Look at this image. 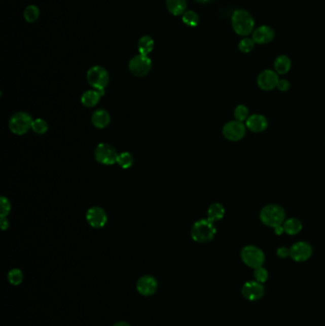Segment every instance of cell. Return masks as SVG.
Masks as SVG:
<instances>
[{
	"mask_svg": "<svg viewBox=\"0 0 325 326\" xmlns=\"http://www.w3.org/2000/svg\"><path fill=\"white\" fill-rule=\"evenodd\" d=\"M231 21L234 32L240 37H248L254 32V17L244 9L236 10L232 15Z\"/></svg>",
	"mask_w": 325,
	"mask_h": 326,
	"instance_id": "obj_1",
	"label": "cell"
},
{
	"mask_svg": "<svg viewBox=\"0 0 325 326\" xmlns=\"http://www.w3.org/2000/svg\"><path fill=\"white\" fill-rule=\"evenodd\" d=\"M285 218L284 209L278 204H268L263 207L260 213L262 223L273 229L277 226L282 225L285 222Z\"/></svg>",
	"mask_w": 325,
	"mask_h": 326,
	"instance_id": "obj_2",
	"label": "cell"
},
{
	"mask_svg": "<svg viewBox=\"0 0 325 326\" xmlns=\"http://www.w3.org/2000/svg\"><path fill=\"white\" fill-rule=\"evenodd\" d=\"M216 234V228L214 223L207 220H200L193 225L191 230V237L195 241L199 243L208 242L214 239Z\"/></svg>",
	"mask_w": 325,
	"mask_h": 326,
	"instance_id": "obj_3",
	"label": "cell"
},
{
	"mask_svg": "<svg viewBox=\"0 0 325 326\" xmlns=\"http://www.w3.org/2000/svg\"><path fill=\"white\" fill-rule=\"evenodd\" d=\"M240 257L244 264L253 269L261 267L265 262V255L263 251L255 245L243 247L240 252Z\"/></svg>",
	"mask_w": 325,
	"mask_h": 326,
	"instance_id": "obj_4",
	"label": "cell"
},
{
	"mask_svg": "<svg viewBox=\"0 0 325 326\" xmlns=\"http://www.w3.org/2000/svg\"><path fill=\"white\" fill-rule=\"evenodd\" d=\"M32 117L25 113V112H18L12 116L9 121L10 130L16 135H24L26 134L32 125Z\"/></svg>",
	"mask_w": 325,
	"mask_h": 326,
	"instance_id": "obj_5",
	"label": "cell"
},
{
	"mask_svg": "<svg viewBox=\"0 0 325 326\" xmlns=\"http://www.w3.org/2000/svg\"><path fill=\"white\" fill-rule=\"evenodd\" d=\"M89 84L95 90L102 91L109 83V74L101 66H94L87 73Z\"/></svg>",
	"mask_w": 325,
	"mask_h": 326,
	"instance_id": "obj_6",
	"label": "cell"
},
{
	"mask_svg": "<svg viewBox=\"0 0 325 326\" xmlns=\"http://www.w3.org/2000/svg\"><path fill=\"white\" fill-rule=\"evenodd\" d=\"M245 124L238 120H232L224 124L222 128V134L224 137L230 141H239L245 136Z\"/></svg>",
	"mask_w": 325,
	"mask_h": 326,
	"instance_id": "obj_7",
	"label": "cell"
},
{
	"mask_svg": "<svg viewBox=\"0 0 325 326\" xmlns=\"http://www.w3.org/2000/svg\"><path fill=\"white\" fill-rule=\"evenodd\" d=\"M95 159L104 165H113L118 161L119 154L110 144H98L95 148Z\"/></svg>",
	"mask_w": 325,
	"mask_h": 326,
	"instance_id": "obj_8",
	"label": "cell"
},
{
	"mask_svg": "<svg viewBox=\"0 0 325 326\" xmlns=\"http://www.w3.org/2000/svg\"><path fill=\"white\" fill-rule=\"evenodd\" d=\"M152 60L148 56L138 55L135 56L129 62V70L135 77L141 78L150 72Z\"/></svg>",
	"mask_w": 325,
	"mask_h": 326,
	"instance_id": "obj_9",
	"label": "cell"
},
{
	"mask_svg": "<svg viewBox=\"0 0 325 326\" xmlns=\"http://www.w3.org/2000/svg\"><path fill=\"white\" fill-rule=\"evenodd\" d=\"M313 254V248L306 241H298L290 248V258L297 263L308 261Z\"/></svg>",
	"mask_w": 325,
	"mask_h": 326,
	"instance_id": "obj_10",
	"label": "cell"
},
{
	"mask_svg": "<svg viewBox=\"0 0 325 326\" xmlns=\"http://www.w3.org/2000/svg\"><path fill=\"white\" fill-rule=\"evenodd\" d=\"M241 294L244 299L250 302H256L261 300L264 295L263 284L257 280L247 281L241 288Z\"/></svg>",
	"mask_w": 325,
	"mask_h": 326,
	"instance_id": "obj_11",
	"label": "cell"
},
{
	"mask_svg": "<svg viewBox=\"0 0 325 326\" xmlns=\"http://www.w3.org/2000/svg\"><path fill=\"white\" fill-rule=\"evenodd\" d=\"M86 220L90 226L95 229H99L105 226L108 218L107 214L101 207H92L88 210L86 214Z\"/></svg>",
	"mask_w": 325,
	"mask_h": 326,
	"instance_id": "obj_12",
	"label": "cell"
},
{
	"mask_svg": "<svg viewBox=\"0 0 325 326\" xmlns=\"http://www.w3.org/2000/svg\"><path fill=\"white\" fill-rule=\"evenodd\" d=\"M278 75L275 71L266 69L263 70L258 77V85L263 91H271L277 88L278 83Z\"/></svg>",
	"mask_w": 325,
	"mask_h": 326,
	"instance_id": "obj_13",
	"label": "cell"
},
{
	"mask_svg": "<svg viewBox=\"0 0 325 326\" xmlns=\"http://www.w3.org/2000/svg\"><path fill=\"white\" fill-rule=\"evenodd\" d=\"M158 287H159L158 280L153 276H149V275L141 277L137 280V283H136V289L138 293L144 297H149L155 294L158 290Z\"/></svg>",
	"mask_w": 325,
	"mask_h": 326,
	"instance_id": "obj_14",
	"label": "cell"
},
{
	"mask_svg": "<svg viewBox=\"0 0 325 326\" xmlns=\"http://www.w3.org/2000/svg\"><path fill=\"white\" fill-rule=\"evenodd\" d=\"M276 32L272 27L268 25H262L256 28L252 33V39L256 44L259 45H265L268 44L275 39Z\"/></svg>",
	"mask_w": 325,
	"mask_h": 326,
	"instance_id": "obj_15",
	"label": "cell"
},
{
	"mask_svg": "<svg viewBox=\"0 0 325 326\" xmlns=\"http://www.w3.org/2000/svg\"><path fill=\"white\" fill-rule=\"evenodd\" d=\"M247 129L253 133H262L268 127V120L261 114L249 116L245 121Z\"/></svg>",
	"mask_w": 325,
	"mask_h": 326,
	"instance_id": "obj_16",
	"label": "cell"
},
{
	"mask_svg": "<svg viewBox=\"0 0 325 326\" xmlns=\"http://www.w3.org/2000/svg\"><path fill=\"white\" fill-rule=\"evenodd\" d=\"M104 95V90H89L81 96V103L85 107L91 108L99 102L101 96Z\"/></svg>",
	"mask_w": 325,
	"mask_h": 326,
	"instance_id": "obj_17",
	"label": "cell"
},
{
	"mask_svg": "<svg viewBox=\"0 0 325 326\" xmlns=\"http://www.w3.org/2000/svg\"><path fill=\"white\" fill-rule=\"evenodd\" d=\"M110 120H111L110 114L103 109L96 110L92 115V123L95 128H98V129L107 127L110 123Z\"/></svg>",
	"mask_w": 325,
	"mask_h": 326,
	"instance_id": "obj_18",
	"label": "cell"
},
{
	"mask_svg": "<svg viewBox=\"0 0 325 326\" xmlns=\"http://www.w3.org/2000/svg\"><path fill=\"white\" fill-rule=\"evenodd\" d=\"M291 67H292L291 59L285 55H280L275 59L274 68H275V72L278 75H285L290 71Z\"/></svg>",
	"mask_w": 325,
	"mask_h": 326,
	"instance_id": "obj_19",
	"label": "cell"
},
{
	"mask_svg": "<svg viewBox=\"0 0 325 326\" xmlns=\"http://www.w3.org/2000/svg\"><path fill=\"white\" fill-rule=\"evenodd\" d=\"M284 233L289 236H296L300 234L302 230V223L300 220L296 218H290L285 220L283 223Z\"/></svg>",
	"mask_w": 325,
	"mask_h": 326,
	"instance_id": "obj_20",
	"label": "cell"
},
{
	"mask_svg": "<svg viewBox=\"0 0 325 326\" xmlns=\"http://www.w3.org/2000/svg\"><path fill=\"white\" fill-rule=\"evenodd\" d=\"M166 6L173 16H180L185 13L187 2L186 0H166Z\"/></svg>",
	"mask_w": 325,
	"mask_h": 326,
	"instance_id": "obj_21",
	"label": "cell"
},
{
	"mask_svg": "<svg viewBox=\"0 0 325 326\" xmlns=\"http://www.w3.org/2000/svg\"><path fill=\"white\" fill-rule=\"evenodd\" d=\"M225 214V209L221 203H213L211 206L209 207L207 215H208V220L211 221L212 223L221 221Z\"/></svg>",
	"mask_w": 325,
	"mask_h": 326,
	"instance_id": "obj_22",
	"label": "cell"
},
{
	"mask_svg": "<svg viewBox=\"0 0 325 326\" xmlns=\"http://www.w3.org/2000/svg\"><path fill=\"white\" fill-rule=\"evenodd\" d=\"M154 44H155V42L151 37L144 35L142 38H140V40H138V43H137L138 52L140 53V55L148 56L154 49Z\"/></svg>",
	"mask_w": 325,
	"mask_h": 326,
	"instance_id": "obj_23",
	"label": "cell"
},
{
	"mask_svg": "<svg viewBox=\"0 0 325 326\" xmlns=\"http://www.w3.org/2000/svg\"><path fill=\"white\" fill-rule=\"evenodd\" d=\"M24 17L27 22L32 23L40 17V9L34 5H30L24 11Z\"/></svg>",
	"mask_w": 325,
	"mask_h": 326,
	"instance_id": "obj_24",
	"label": "cell"
},
{
	"mask_svg": "<svg viewBox=\"0 0 325 326\" xmlns=\"http://www.w3.org/2000/svg\"><path fill=\"white\" fill-rule=\"evenodd\" d=\"M183 21L187 26L196 27L199 23V16L194 11H187L183 15Z\"/></svg>",
	"mask_w": 325,
	"mask_h": 326,
	"instance_id": "obj_25",
	"label": "cell"
},
{
	"mask_svg": "<svg viewBox=\"0 0 325 326\" xmlns=\"http://www.w3.org/2000/svg\"><path fill=\"white\" fill-rule=\"evenodd\" d=\"M117 163H119L120 167L123 168V169H128V168H130L133 165L134 158L130 153L124 152V153L119 154V158H118Z\"/></svg>",
	"mask_w": 325,
	"mask_h": 326,
	"instance_id": "obj_26",
	"label": "cell"
},
{
	"mask_svg": "<svg viewBox=\"0 0 325 326\" xmlns=\"http://www.w3.org/2000/svg\"><path fill=\"white\" fill-rule=\"evenodd\" d=\"M255 45L256 43L252 38H244L239 41L238 50L243 54H249L254 50Z\"/></svg>",
	"mask_w": 325,
	"mask_h": 326,
	"instance_id": "obj_27",
	"label": "cell"
},
{
	"mask_svg": "<svg viewBox=\"0 0 325 326\" xmlns=\"http://www.w3.org/2000/svg\"><path fill=\"white\" fill-rule=\"evenodd\" d=\"M23 273L20 269L14 268L8 273V279L11 284L19 285L23 281Z\"/></svg>",
	"mask_w": 325,
	"mask_h": 326,
	"instance_id": "obj_28",
	"label": "cell"
},
{
	"mask_svg": "<svg viewBox=\"0 0 325 326\" xmlns=\"http://www.w3.org/2000/svg\"><path fill=\"white\" fill-rule=\"evenodd\" d=\"M234 116H235L236 120L244 122L249 118L250 115H249V110H248V108L246 107L245 105L240 104V105H238L236 107L235 112H234Z\"/></svg>",
	"mask_w": 325,
	"mask_h": 326,
	"instance_id": "obj_29",
	"label": "cell"
},
{
	"mask_svg": "<svg viewBox=\"0 0 325 326\" xmlns=\"http://www.w3.org/2000/svg\"><path fill=\"white\" fill-rule=\"evenodd\" d=\"M32 129L35 134L43 135L48 131V123L42 119L34 120L32 121Z\"/></svg>",
	"mask_w": 325,
	"mask_h": 326,
	"instance_id": "obj_30",
	"label": "cell"
},
{
	"mask_svg": "<svg viewBox=\"0 0 325 326\" xmlns=\"http://www.w3.org/2000/svg\"><path fill=\"white\" fill-rule=\"evenodd\" d=\"M254 270L255 280L261 282L262 284L267 281V279L269 278V274H268V271L266 270L264 267L261 266L259 268H256Z\"/></svg>",
	"mask_w": 325,
	"mask_h": 326,
	"instance_id": "obj_31",
	"label": "cell"
},
{
	"mask_svg": "<svg viewBox=\"0 0 325 326\" xmlns=\"http://www.w3.org/2000/svg\"><path fill=\"white\" fill-rule=\"evenodd\" d=\"M0 205H1V218H5L11 212V203L8 199L5 197H1L0 199Z\"/></svg>",
	"mask_w": 325,
	"mask_h": 326,
	"instance_id": "obj_32",
	"label": "cell"
},
{
	"mask_svg": "<svg viewBox=\"0 0 325 326\" xmlns=\"http://www.w3.org/2000/svg\"><path fill=\"white\" fill-rule=\"evenodd\" d=\"M277 88L280 92H286L290 89V82L287 80H279Z\"/></svg>",
	"mask_w": 325,
	"mask_h": 326,
	"instance_id": "obj_33",
	"label": "cell"
},
{
	"mask_svg": "<svg viewBox=\"0 0 325 326\" xmlns=\"http://www.w3.org/2000/svg\"><path fill=\"white\" fill-rule=\"evenodd\" d=\"M277 255L280 259H286L287 257H290V249L286 247H279L277 250Z\"/></svg>",
	"mask_w": 325,
	"mask_h": 326,
	"instance_id": "obj_34",
	"label": "cell"
},
{
	"mask_svg": "<svg viewBox=\"0 0 325 326\" xmlns=\"http://www.w3.org/2000/svg\"><path fill=\"white\" fill-rule=\"evenodd\" d=\"M0 226H1V229H2V230H6V229H8L9 221L8 219H7V216H5V218H1V224H0Z\"/></svg>",
	"mask_w": 325,
	"mask_h": 326,
	"instance_id": "obj_35",
	"label": "cell"
},
{
	"mask_svg": "<svg viewBox=\"0 0 325 326\" xmlns=\"http://www.w3.org/2000/svg\"><path fill=\"white\" fill-rule=\"evenodd\" d=\"M274 231H275V234L278 235V236H280L284 233V228H283V224L282 225H279V226H277L274 228Z\"/></svg>",
	"mask_w": 325,
	"mask_h": 326,
	"instance_id": "obj_36",
	"label": "cell"
},
{
	"mask_svg": "<svg viewBox=\"0 0 325 326\" xmlns=\"http://www.w3.org/2000/svg\"><path fill=\"white\" fill-rule=\"evenodd\" d=\"M114 326H131L128 322H126V321H119V322H117V323H115L114 324Z\"/></svg>",
	"mask_w": 325,
	"mask_h": 326,
	"instance_id": "obj_37",
	"label": "cell"
},
{
	"mask_svg": "<svg viewBox=\"0 0 325 326\" xmlns=\"http://www.w3.org/2000/svg\"><path fill=\"white\" fill-rule=\"evenodd\" d=\"M198 3H201V4H204V3H209L211 2L212 0H196Z\"/></svg>",
	"mask_w": 325,
	"mask_h": 326,
	"instance_id": "obj_38",
	"label": "cell"
}]
</instances>
